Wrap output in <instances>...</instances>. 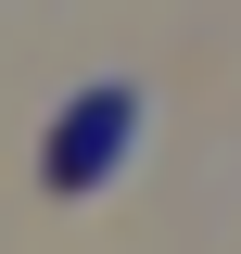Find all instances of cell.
<instances>
[{"instance_id": "6da1fadb", "label": "cell", "mask_w": 241, "mask_h": 254, "mask_svg": "<svg viewBox=\"0 0 241 254\" xmlns=\"http://www.w3.org/2000/svg\"><path fill=\"white\" fill-rule=\"evenodd\" d=\"M127 140H140V89H89L76 115L51 127V178H63V190H102Z\"/></svg>"}]
</instances>
